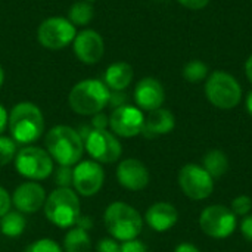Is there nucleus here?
<instances>
[{
    "instance_id": "nucleus-1",
    "label": "nucleus",
    "mask_w": 252,
    "mask_h": 252,
    "mask_svg": "<svg viewBox=\"0 0 252 252\" xmlns=\"http://www.w3.org/2000/svg\"><path fill=\"white\" fill-rule=\"evenodd\" d=\"M7 127L10 137L19 145L37 142L44 131V117L32 102H19L9 112Z\"/></svg>"
},
{
    "instance_id": "nucleus-2",
    "label": "nucleus",
    "mask_w": 252,
    "mask_h": 252,
    "mask_svg": "<svg viewBox=\"0 0 252 252\" xmlns=\"http://www.w3.org/2000/svg\"><path fill=\"white\" fill-rule=\"evenodd\" d=\"M46 151L59 165L74 167L81 161L84 142L78 131L69 126H55L46 134Z\"/></svg>"
},
{
    "instance_id": "nucleus-3",
    "label": "nucleus",
    "mask_w": 252,
    "mask_h": 252,
    "mask_svg": "<svg viewBox=\"0 0 252 252\" xmlns=\"http://www.w3.org/2000/svg\"><path fill=\"white\" fill-rule=\"evenodd\" d=\"M109 99L111 90L102 80L86 78L71 89L68 105L78 115L93 117L109 105Z\"/></svg>"
},
{
    "instance_id": "nucleus-4",
    "label": "nucleus",
    "mask_w": 252,
    "mask_h": 252,
    "mask_svg": "<svg viewBox=\"0 0 252 252\" xmlns=\"http://www.w3.org/2000/svg\"><path fill=\"white\" fill-rule=\"evenodd\" d=\"M103 223L108 233L121 242L137 239L143 229V219L139 211L123 201L108 205L103 213Z\"/></svg>"
},
{
    "instance_id": "nucleus-5",
    "label": "nucleus",
    "mask_w": 252,
    "mask_h": 252,
    "mask_svg": "<svg viewBox=\"0 0 252 252\" xmlns=\"http://www.w3.org/2000/svg\"><path fill=\"white\" fill-rule=\"evenodd\" d=\"M43 210L46 219L61 229L74 227L78 217L81 216L80 198L71 188L55 189L46 198Z\"/></svg>"
},
{
    "instance_id": "nucleus-6",
    "label": "nucleus",
    "mask_w": 252,
    "mask_h": 252,
    "mask_svg": "<svg viewBox=\"0 0 252 252\" xmlns=\"http://www.w3.org/2000/svg\"><path fill=\"white\" fill-rule=\"evenodd\" d=\"M205 96L208 102L219 109H233L242 100V87L229 72L214 71L207 78Z\"/></svg>"
},
{
    "instance_id": "nucleus-7",
    "label": "nucleus",
    "mask_w": 252,
    "mask_h": 252,
    "mask_svg": "<svg viewBox=\"0 0 252 252\" xmlns=\"http://www.w3.org/2000/svg\"><path fill=\"white\" fill-rule=\"evenodd\" d=\"M15 168L19 176L31 180L40 182L47 179L53 173V159L46 149L38 146H24L18 151L15 159Z\"/></svg>"
},
{
    "instance_id": "nucleus-8",
    "label": "nucleus",
    "mask_w": 252,
    "mask_h": 252,
    "mask_svg": "<svg viewBox=\"0 0 252 252\" xmlns=\"http://www.w3.org/2000/svg\"><path fill=\"white\" fill-rule=\"evenodd\" d=\"M201 230L213 239H226L238 227V217L232 210L221 204H214L202 210L199 216Z\"/></svg>"
},
{
    "instance_id": "nucleus-9",
    "label": "nucleus",
    "mask_w": 252,
    "mask_h": 252,
    "mask_svg": "<svg viewBox=\"0 0 252 252\" xmlns=\"http://www.w3.org/2000/svg\"><path fill=\"white\" fill-rule=\"evenodd\" d=\"M77 35L75 27L68 18L50 16L41 21L37 28L38 43L49 50H62L68 47Z\"/></svg>"
},
{
    "instance_id": "nucleus-10",
    "label": "nucleus",
    "mask_w": 252,
    "mask_h": 252,
    "mask_svg": "<svg viewBox=\"0 0 252 252\" xmlns=\"http://www.w3.org/2000/svg\"><path fill=\"white\" fill-rule=\"evenodd\" d=\"M177 182L182 192L192 201H204L214 190V179L198 164L183 165L179 171Z\"/></svg>"
},
{
    "instance_id": "nucleus-11",
    "label": "nucleus",
    "mask_w": 252,
    "mask_h": 252,
    "mask_svg": "<svg viewBox=\"0 0 252 252\" xmlns=\"http://www.w3.org/2000/svg\"><path fill=\"white\" fill-rule=\"evenodd\" d=\"M84 149L90 158L99 164L117 162L123 154V146L118 137L109 130H94L92 128L84 139Z\"/></svg>"
},
{
    "instance_id": "nucleus-12",
    "label": "nucleus",
    "mask_w": 252,
    "mask_h": 252,
    "mask_svg": "<svg viewBox=\"0 0 252 252\" xmlns=\"http://www.w3.org/2000/svg\"><path fill=\"white\" fill-rule=\"evenodd\" d=\"M103 182H105V171L99 162L93 159H84L74 167L72 188L77 195L83 198L94 196L102 189Z\"/></svg>"
},
{
    "instance_id": "nucleus-13",
    "label": "nucleus",
    "mask_w": 252,
    "mask_h": 252,
    "mask_svg": "<svg viewBox=\"0 0 252 252\" xmlns=\"http://www.w3.org/2000/svg\"><path fill=\"white\" fill-rule=\"evenodd\" d=\"M145 124V115L142 109L133 105H121L114 108L112 114L109 115V127L111 131L117 137H136L142 134Z\"/></svg>"
},
{
    "instance_id": "nucleus-14",
    "label": "nucleus",
    "mask_w": 252,
    "mask_h": 252,
    "mask_svg": "<svg viewBox=\"0 0 252 252\" xmlns=\"http://www.w3.org/2000/svg\"><path fill=\"white\" fill-rule=\"evenodd\" d=\"M72 49L75 58L86 63V65H94L97 63L105 53V41L102 35L94 30H83L77 32Z\"/></svg>"
},
{
    "instance_id": "nucleus-15",
    "label": "nucleus",
    "mask_w": 252,
    "mask_h": 252,
    "mask_svg": "<svg viewBox=\"0 0 252 252\" xmlns=\"http://www.w3.org/2000/svg\"><path fill=\"white\" fill-rule=\"evenodd\" d=\"M117 180L124 189L139 192L149 185L151 174L142 161L136 158H126L117 167Z\"/></svg>"
},
{
    "instance_id": "nucleus-16",
    "label": "nucleus",
    "mask_w": 252,
    "mask_h": 252,
    "mask_svg": "<svg viewBox=\"0 0 252 252\" xmlns=\"http://www.w3.org/2000/svg\"><path fill=\"white\" fill-rule=\"evenodd\" d=\"M46 190L37 182H24L12 193V204L22 214H34L44 207Z\"/></svg>"
},
{
    "instance_id": "nucleus-17",
    "label": "nucleus",
    "mask_w": 252,
    "mask_h": 252,
    "mask_svg": "<svg viewBox=\"0 0 252 252\" xmlns=\"http://www.w3.org/2000/svg\"><path fill=\"white\" fill-rule=\"evenodd\" d=\"M165 100V90L159 80L154 77L142 78L134 87V102L142 111H155L162 108Z\"/></svg>"
},
{
    "instance_id": "nucleus-18",
    "label": "nucleus",
    "mask_w": 252,
    "mask_h": 252,
    "mask_svg": "<svg viewBox=\"0 0 252 252\" xmlns=\"http://www.w3.org/2000/svg\"><path fill=\"white\" fill-rule=\"evenodd\" d=\"M145 221L148 223V226L152 230L164 233V232H168L170 229H173L177 224L179 211L173 204L159 201V202L152 204L146 210Z\"/></svg>"
},
{
    "instance_id": "nucleus-19",
    "label": "nucleus",
    "mask_w": 252,
    "mask_h": 252,
    "mask_svg": "<svg viewBox=\"0 0 252 252\" xmlns=\"http://www.w3.org/2000/svg\"><path fill=\"white\" fill-rule=\"evenodd\" d=\"M174 127H176V118L173 112L165 108H158L155 111H151L148 117H145L142 134L148 139H155L171 133Z\"/></svg>"
},
{
    "instance_id": "nucleus-20",
    "label": "nucleus",
    "mask_w": 252,
    "mask_h": 252,
    "mask_svg": "<svg viewBox=\"0 0 252 252\" xmlns=\"http://www.w3.org/2000/svg\"><path fill=\"white\" fill-rule=\"evenodd\" d=\"M133 77H134V72H133V66L130 63H127V62H114L106 68L102 81L106 84V87L109 90L123 92L131 84Z\"/></svg>"
},
{
    "instance_id": "nucleus-21",
    "label": "nucleus",
    "mask_w": 252,
    "mask_h": 252,
    "mask_svg": "<svg viewBox=\"0 0 252 252\" xmlns=\"http://www.w3.org/2000/svg\"><path fill=\"white\" fill-rule=\"evenodd\" d=\"M202 167L207 170V173L213 177V179H220L223 177L230 167L229 158L227 155L220 151V149H213L208 151L204 158H202Z\"/></svg>"
},
{
    "instance_id": "nucleus-22",
    "label": "nucleus",
    "mask_w": 252,
    "mask_h": 252,
    "mask_svg": "<svg viewBox=\"0 0 252 252\" xmlns=\"http://www.w3.org/2000/svg\"><path fill=\"white\" fill-rule=\"evenodd\" d=\"M65 252H92V239L89 232L81 227H71L63 238Z\"/></svg>"
},
{
    "instance_id": "nucleus-23",
    "label": "nucleus",
    "mask_w": 252,
    "mask_h": 252,
    "mask_svg": "<svg viewBox=\"0 0 252 252\" xmlns=\"http://www.w3.org/2000/svg\"><path fill=\"white\" fill-rule=\"evenodd\" d=\"M27 220L19 211H9L0 219V230L7 238H18L24 233Z\"/></svg>"
},
{
    "instance_id": "nucleus-24",
    "label": "nucleus",
    "mask_w": 252,
    "mask_h": 252,
    "mask_svg": "<svg viewBox=\"0 0 252 252\" xmlns=\"http://www.w3.org/2000/svg\"><path fill=\"white\" fill-rule=\"evenodd\" d=\"M93 18H94L93 4L84 1V0L75 1L68 9V19L74 27H86L92 22Z\"/></svg>"
},
{
    "instance_id": "nucleus-25",
    "label": "nucleus",
    "mask_w": 252,
    "mask_h": 252,
    "mask_svg": "<svg viewBox=\"0 0 252 252\" xmlns=\"http://www.w3.org/2000/svg\"><path fill=\"white\" fill-rule=\"evenodd\" d=\"M208 75V65L202 61H190L183 68V77L189 83H201Z\"/></svg>"
},
{
    "instance_id": "nucleus-26",
    "label": "nucleus",
    "mask_w": 252,
    "mask_h": 252,
    "mask_svg": "<svg viewBox=\"0 0 252 252\" xmlns=\"http://www.w3.org/2000/svg\"><path fill=\"white\" fill-rule=\"evenodd\" d=\"M18 154L16 142L12 137L0 136V167L10 164Z\"/></svg>"
},
{
    "instance_id": "nucleus-27",
    "label": "nucleus",
    "mask_w": 252,
    "mask_h": 252,
    "mask_svg": "<svg viewBox=\"0 0 252 252\" xmlns=\"http://www.w3.org/2000/svg\"><path fill=\"white\" fill-rule=\"evenodd\" d=\"M230 210L236 217H247L252 211V198L248 195L236 196L230 204Z\"/></svg>"
},
{
    "instance_id": "nucleus-28",
    "label": "nucleus",
    "mask_w": 252,
    "mask_h": 252,
    "mask_svg": "<svg viewBox=\"0 0 252 252\" xmlns=\"http://www.w3.org/2000/svg\"><path fill=\"white\" fill-rule=\"evenodd\" d=\"M72 173H74V168L66 167V165H59L56 170H53V177H55L56 186L58 188H72Z\"/></svg>"
},
{
    "instance_id": "nucleus-29",
    "label": "nucleus",
    "mask_w": 252,
    "mask_h": 252,
    "mask_svg": "<svg viewBox=\"0 0 252 252\" xmlns=\"http://www.w3.org/2000/svg\"><path fill=\"white\" fill-rule=\"evenodd\" d=\"M24 252H62V250L55 241H52L49 238H43V239H38V241L30 244L24 250Z\"/></svg>"
},
{
    "instance_id": "nucleus-30",
    "label": "nucleus",
    "mask_w": 252,
    "mask_h": 252,
    "mask_svg": "<svg viewBox=\"0 0 252 252\" xmlns=\"http://www.w3.org/2000/svg\"><path fill=\"white\" fill-rule=\"evenodd\" d=\"M97 252H120V244L114 238H103L96 245Z\"/></svg>"
},
{
    "instance_id": "nucleus-31",
    "label": "nucleus",
    "mask_w": 252,
    "mask_h": 252,
    "mask_svg": "<svg viewBox=\"0 0 252 252\" xmlns=\"http://www.w3.org/2000/svg\"><path fill=\"white\" fill-rule=\"evenodd\" d=\"M120 252H148V248L143 242L133 239V241H126L120 245Z\"/></svg>"
},
{
    "instance_id": "nucleus-32",
    "label": "nucleus",
    "mask_w": 252,
    "mask_h": 252,
    "mask_svg": "<svg viewBox=\"0 0 252 252\" xmlns=\"http://www.w3.org/2000/svg\"><path fill=\"white\" fill-rule=\"evenodd\" d=\"M10 205H12V196L4 188L0 186V219L10 211Z\"/></svg>"
},
{
    "instance_id": "nucleus-33",
    "label": "nucleus",
    "mask_w": 252,
    "mask_h": 252,
    "mask_svg": "<svg viewBox=\"0 0 252 252\" xmlns=\"http://www.w3.org/2000/svg\"><path fill=\"white\" fill-rule=\"evenodd\" d=\"M239 229H241V233L242 236L252 244V214H248L247 217L242 219L241 224H239Z\"/></svg>"
},
{
    "instance_id": "nucleus-34",
    "label": "nucleus",
    "mask_w": 252,
    "mask_h": 252,
    "mask_svg": "<svg viewBox=\"0 0 252 252\" xmlns=\"http://www.w3.org/2000/svg\"><path fill=\"white\" fill-rule=\"evenodd\" d=\"M109 126V117H106L105 114L99 112L96 115H93L92 120V128L94 130H105Z\"/></svg>"
},
{
    "instance_id": "nucleus-35",
    "label": "nucleus",
    "mask_w": 252,
    "mask_h": 252,
    "mask_svg": "<svg viewBox=\"0 0 252 252\" xmlns=\"http://www.w3.org/2000/svg\"><path fill=\"white\" fill-rule=\"evenodd\" d=\"M180 4H183L185 7L188 9H192V10H199V9H204L210 0H177Z\"/></svg>"
},
{
    "instance_id": "nucleus-36",
    "label": "nucleus",
    "mask_w": 252,
    "mask_h": 252,
    "mask_svg": "<svg viewBox=\"0 0 252 252\" xmlns=\"http://www.w3.org/2000/svg\"><path fill=\"white\" fill-rule=\"evenodd\" d=\"M7 120H9V114L6 111V108L0 103V136L7 127Z\"/></svg>"
},
{
    "instance_id": "nucleus-37",
    "label": "nucleus",
    "mask_w": 252,
    "mask_h": 252,
    "mask_svg": "<svg viewBox=\"0 0 252 252\" xmlns=\"http://www.w3.org/2000/svg\"><path fill=\"white\" fill-rule=\"evenodd\" d=\"M174 252H201V250L198 247H195L193 244H189V242H183V244H179L176 247Z\"/></svg>"
},
{
    "instance_id": "nucleus-38",
    "label": "nucleus",
    "mask_w": 252,
    "mask_h": 252,
    "mask_svg": "<svg viewBox=\"0 0 252 252\" xmlns=\"http://www.w3.org/2000/svg\"><path fill=\"white\" fill-rule=\"evenodd\" d=\"M245 74H247V78L250 80V83L252 84V55L248 58V61L245 63Z\"/></svg>"
},
{
    "instance_id": "nucleus-39",
    "label": "nucleus",
    "mask_w": 252,
    "mask_h": 252,
    "mask_svg": "<svg viewBox=\"0 0 252 252\" xmlns=\"http://www.w3.org/2000/svg\"><path fill=\"white\" fill-rule=\"evenodd\" d=\"M245 106H247V111H248V114L252 117V90L248 93V96H247V100H245Z\"/></svg>"
},
{
    "instance_id": "nucleus-40",
    "label": "nucleus",
    "mask_w": 252,
    "mask_h": 252,
    "mask_svg": "<svg viewBox=\"0 0 252 252\" xmlns=\"http://www.w3.org/2000/svg\"><path fill=\"white\" fill-rule=\"evenodd\" d=\"M3 83H4V71H3V68H1V65H0V89H1V86H3Z\"/></svg>"
},
{
    "instance_id": "nucleus-41",
    "label": "nucleus",
    "mask_w": 252,
    "mask_h": 252,
    "mask_svg": "<svg viewBox=\"0 0 252 252\" xmlns=\"http://www.w3.org/2000/svg\"><path fill=\"white\" fill-rule=\"evenodd\" d=\"M84 1H87V3H94L96 0H84Z\"/></svg>"
}]
</instances>
